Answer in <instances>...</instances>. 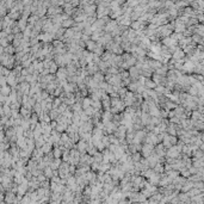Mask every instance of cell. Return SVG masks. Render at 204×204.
<instances>
[{"instance_id": "cell-28", "label": "cell", "mask_w": 204, "mask_h": 204, "mask_svg": "<svg viewBox=\"0 0 204 204\" xmlns=\"http://www.w3.org/2000/svg\"><path fill=\"white\" fill-rule=\"evenodd\" d=\"M92 159H93V162H97V164H100V162H103V155H102V153L97 152L92 157Z\"/></svg>"}, {"instance_id": "cell-33", "label": "cell", "mask_w": 204, "mask_h": 204, "mask_svg": "<svg viewBox=\"0 0 204 204\" xmlns=\"http://www.w3.org/2000/svg\"><path fill=\"white\" fill-rule=\"evenodd\" d=\"M191 154L193 155V160H195V159H203V153H202V150H201V149L193 150Z\"/></svg>"}, {"instance_id": "cell-20", "label": "cell", "mask_w": 204, "mask_h": 204, "mask_svg": "<svg viewBox=\"0 0 204 204\" xmlns=\"http://www.w3.org/2000/svg\"><path fill=\"white\" fill-rule=\"evenodd\" d=\"M91 104H92V99H89V98L85 97L84 99H83V103H81V108H83L84 110H86L88 108H91Z\"/></svg>"}, {"instance_id": "cell-25", "label": "cell", "mask_w": 204, "mask_h": 204, "mask_svg": "<svg viewBox=\"0 0 204 204\" xmlns=\"http://www.w3.org/2000/svg\"><path fill=\"white\" fill-rule=\"evenodd\" d=\"M166 176L171 179V180H174V179L177 178V177H179V172L178 171H174V169H172V171H169V172H166Z\"/></svg>"}, {"instance_id": "cell-15", "label": "cell", "mask_w": 204, "mask_h": 204, "mask_svg": "<svg viewBox=\"0 0 204 204\" xmlns=\"http://www.w3.org/2000/svg\"><path fill=\"white\" fill-rule=\"evenodd\" d=\"M67 124L64 123V122H62V121H59V122H56V128H55V130L58 133H62V131H64V130L67 129Z\"/></svg>"}, {"instance_id": "cell-32", "label": "cell", "mask_w": 204, "mask_h": 204, "mask_svg": "<svg viewBox=\"0 0 204 204\" xmlns=\"http://www.w3.org/2000/svg\"><path fill=\"white\" fill-rule=\"evenodd\" d=\"M60 116V112L58 110H52L50 112H49V117H50V119L55 121V119H58Z\"/></svg>"}, {"instance_id": "cell-16", "label": "cell", "mask_w": 204, "mask_h": 204, "mask_svg": "<svg viewBox=\"0 0 204 204\" xmlns=\"http://www.w3.org/2000/svg\"><path fill=\"white\" fill-rule=\"evenodd\" d=\"M60 165H61V159H53L48 167H50L53 171H56V169H59Z\"/></svg>"}, {"instance_id": "cell-27", "label": "cell", "mask_w": 204, "mask_h": 204, "mask_svg": "<svg viewBox=\"0 0 204 204\" xmlns=\"http://www.w3.org/2000/svg\"><path fill=\"white\" fill-rule=\"evenodd\" d=\"M73 25H74V20L70 19V18L63 20L62 24H61V26H62L63 29H64V28H70V26H73Z\"/></svg>"}, {"instance_id": "cell-19", "label": "cell", "mask_w": 204, "mask_h": 204, "mask_svg": "<svg viewBox=\"0 0 204 204\" xmlns=\"http://www.w3.org/2000/svg\"><path fill=\"white\" fill-rule=\"evenodd\" d=\"M112 113L110 111H105L103 115H102V118H103V124L104 123H108V122H111L112 121Z\"/></svg>"}, {"instance_id": "cell-1", "label": "cell", "mask_w": 204, "mask_h": 204, "mask_svg": "<svg viewBox=\"0 0 204 204\" xmlns=\"http://www.w3.org/2000/svg\"><path fill=\"white\" fill-rule=\"evenodd\" d=\"M125 135H127V128L123 127V125H118L117 129L115 130V137L118 138V141H122L125 138Z\"/></svg>"}, {"instance_id": "cell-29", "label": "cell", "mask_w": 204, "mask_h": 204, "mask_svg": "<svg viewBox=\"0 0 204 204\" xmlns=\"http://www.w3.org/2000/svg\"><path fill=\"white\" fill-rule=\"evenodd\" d=\"M192 167H195V168H202L203 167V159H195L192 161Z\"/></svg>"}, {"instance_id": "cell-24", "label": "cell", "mask_w": 204, "mask_h": 204, "mask_svg": "<svg viewBox=\"0 0 204 204\" xmlns=\"http://www.w3.org/2000/svg\"><path fill=\"white\" fill-rule=\"evenodd\" d=\"M111 165L110 164H106V162H102L99 165V172H103V173H106L110 169Z\"/></svg>"}, {"instance_id": "cell-6", "label": "cell", "mask_w": 204, "mask_h": 204, "mask_svg": "<svg viewBox=\"0 0 204 204\" xmlns=\"http://www.w3.org/2000/svg\"><path fill=\"white\" fill-rule=\"evenodd\" d=\"M56 77H58V79L56 80H66L68 74H67V70L64 67H61V68H58V72H56Z\"/></svg>"}, {"instance_id": "cell-26", "label": "cell", "mask_w": 204, "mask_h": 204, "mask_svg": "<svg viewBox=\"0 0 204 204\" xmlns=\"http://www.w3.org/2000/svg\"><path fill=\"white\" fill-rule=\"evenodd\" d=\"M43 176L48 179V180H49V179H52L53 178V169L50 167H45L44 171H43Z\"/></svg>"}, {"instance_id": "cell-13", "label": "cell", "mask_w": 204, "mask_h": 204, "mask_svg": "<svg viewBox=\"0 0 204 204\" xmlns=\"http://www.w3.org/2000/svg\"><path fill=\"white\" fill-rule=\"evenodd\" d=\"M172 58H173V60H182V59H184L185 58V54H184V52L182 50V49L180 48H178L177 49V50L172 54Z\"/></svg>"}, {"instance_id": "cell-3", "label": "cell", "mask_w": 204, "mask_h": 204, "mask_svg": "<svg viewBox=\"0 0 204 204\" xmlns=\"http://www.w3.org/2000/svg\"><path fill=\"white\" fill-rule=\"evenodd\" d=\"M141 152H142V157H144L146 159L148 158V157H150L152 154L154 153V146L153 144H144V146H142L141 147Z\"/></svg>"}, {"instance_id": "cell-14", "label": "cell", "mask_w": 204, "mask_h": 204, "mask_svg": "<svg viewBox=\"0 0 204 204\" xmlns=\"http://www.w3.org/2000/svg\"><path fill=\"white\" fill-rule=\"evenodd\" d=\"M112 58H113V54L111 53V52H105L103 55H102V61L103 62H106L108 64L111 62V60H112Z\"/></svg>"}, {"instance_id": "cell-30", "label": "cell", "mask_w": 204, "mask_h": 204, "mask_svg": "<svg viewBox=\"0 0 204 204\" xmlns=\"http://www.w3.org/2000/svg\"><path fill=\"white\" fill-rule=\"evenodd\" d=\"M52 154H53V157H54V159H60V158H61V155H62V153H61V150H60V148H59V147H56V146H55V148H54V150L52 152Z\"/></svg>"}, {"instance_id": "cell-23", "label": "cell", "mask_w": 204, "mask_h": 204, "mask_svg": "<svg viewBox=\"0 0 204 204\" xmlns=\"http://www.w3.org/2000/svg\"><path fill=\"white\" fill-rule=\"evenodd\" d=\"M52 143H49V142H45L43 146H42V148H41V150H42V153H45V154H49L52 152Z\"/></svg>"}, {"instance_id": "cell-34", "label": "cell", "mask_w": 204, "mask_h": 204, "mask_svg": "<svg viewBox=\"0 0 204 204\" xmlns=\"http://www.w3.org/2000/svg\"><path fill=\"white\" fill-rule=\"evenodd\" d=\"M86 47H87V49L91 53H93V50H94V48H96V42H93V41H87L86 42Z\"/></svg>"}, {"instance_id": "cell-5", "label": "cell", "mask_w": 204, "mask_h": 204, "mask_svg": "<svg viewBox=\"0 0 204 204\" xmlns=\"http://www.w3.org/2000/svg\"><path fill=\"white\" fill-rule=\"evenodd\" d=\"M154 153H155L159 158L164 159V157H166V148H165L164 146H162V143H161V144H158L157 148H154Z\"/></svg>"}, {"instance_id": "cell-8", "label": "cell", "mask_w": 204, "mask_h": 204, "mask_svg": "<svg viewBox=\"0 0 204 204\" xmlns=\"http://www.w3.org/2000/svg\"><path fill=\"white\" fill-rule=\"evenodd\" d=\"M86 144H87V142L80 138V140L78 141V143H77V150L80 154H85L86 153Z\"/></svg>"}, {"instance_id": "cell-4", "label": "cell", "mask_w": 204, "mask_h": 204, "mask_svg": "<svg viewBox=\"0 0 204 204\" xmlns=\"http://www.w3.org/2000/svg\"><path fill=\"white\" fill-rule=\"evenodd\" d=\"M118 26V24L116 23V20H109V23L105 25V31H106V34H112L115 29Z\"/></svg>"}, {"instance_id": "cell-22", "label": "cell", "mask_w": 204, "mask_h": 204, "mask_svg": "<svg viewBox=\"0 0 204 204\" xmlns=\"http://www.w3.org/2000/svg\"><path fill=\"white\" fill-rule=\"evenodd\" d=\"M154 172H155V173H158V174H164V172H165V169H164V165H162V164H160V162H159V164H157L155 166H154Z\"/></svg>"}, {"instance_id": "cell-37", "label": "cell", "mask_w": 204, "mask_h": 204, "mask_svg": "<svg viewBox=\"0 0 204 204\" xmlns=\"http://www.w3.org/2000/svg\"><path fill=\"white\" fill-rule=\"evenodd\" d=\"M89 204H102V202L99 199H91L89 201Z\"/></svg>"}, {"instance_id": "cell-31", "label": "cell", "mask_w": 204, "mask_h": 204, "mask_svg": "<svg viewBox=\"0 0 204 204\" xmlns=\"http://www.w3.org/2000/svg\"><path fill=\"white\" fill-rule=\"evenodd\" d=\"M144 86L147 87V89H154L157 87V85L153 83L152 80H149V79H146V81H144Z\"/></svg>"}, {"instance_id": "cell-21", "label": "cell", "mask_w": 204, "mask_h": 204, "mask_svg": "<svg viewBox=\"0 0 204 204\" xmlns=\"http://www.w3.org/2000/svg\"><path fill=\"white\" fill-rule=\"evenodd\" d=\"M103 52H104L103 45L99 44V43H96V48H94V50H93V54H94V55H98V56H102V55H103Z\"/></svg>"}, {"instance_id": "cell-12", "label": "cell", "mask_w": 204, "mask_h": 204, "mask_svg": "<svg viewBox=\"0 0 204 204\" xmlns=\"http://www.w3.org/2000/svg\"><path fill=\"white\" fill-rule=\"evenodd\" d=\"M39 38L42 39L43 42H45V43H49V42H53V41H54V38H55V36H54L53 34H49V32H45V34L41 35V36H39Z\"/></svg>"}, {"instance_id": "cell-9", "label": "cell", "mask_w": 204, "mask_h": 204, "mask_svg": "<svg viewBox=\"0 0 204 204\" xmlns=\"http://www.w3.org/2000/svg\"><path fill=\"white\" fill-rule=\"evenodd\" d=\"M169 184H172V180H171V179H169L166 174H161L159 185H160L161 187H166V186H168Z\"/></svg>"}, {"instance_id": "cell-10", "label": "cell", "mask_w": 204, "mask_h": 204, "mask_svg": "<svg viewBox=\"0 0 204 204\" xmlns=\"http://www.w3.org/2000/svg\"><path fill=\"white\" fill-rule=\"evenodd\" d=\"M160 177H161V174H158V173H155L154 172L152 176H150V178L148 179V183L150 184V185H154V186H157V185H159V182H160Z\"/></svg>"}, {"instance_id": "cell-35", "label": "cell", "mask_w": 204, "mask_h": 204, "mask_svg": "<svg viewBox=\"0 0 204 204\" xmlns=\"http://www.w3.org/2000/svg\"><path fill=\"white\" fill-rule=\"evenodd\" d=\"M103 35V32L100 31V32H92V35H91V41H93V42H96V41H98L100 38V36Z\"/></svg>"}, {"instance_id": "cell-2", "label": "cell", "mask_w": 204, "mask_h": 204, "mask_svg": "<svg viewBox=\"0 0 204 204\" xmlns=\"http://www.w3.org/2000/svg\"><path fill=\"white\" fill-rule=\"evenodd\" d=\"M122 100H123V103H124V105H125V106H131V105L135 103V96H134V93L133 92H127L125 93V96L123 97V99H122Z\"/></svg>"}, {"instance_id": "cell-36", "label": "cell", "mask_w": 204, "mask_h": 204, "mask_svg": "<svg viewBox=\"0 0 204 204\" xmlns=\"http://www.w3.org/2000/svg\"><path fill=\"white\" fill-rule=\"evenodd\" d=\"M45 12H47V9H45L44 4H42V6L38 7V9H37V13H38V16H43Z\"/></svg>"}, {"instance_id": "cell-7", "label": "cell", "mask_w": 204, "mask_h": 204, "mask_svg": "<svg viewBox=\"0 0 204 204\" xmlns=\"http://www.w3.org/2000/svg\"><path fill=\"white\" fill-rule=\"evenodd\" d=\"M98 41H99V44L105 45V44H108L109 42H111V41H112V36L110 34H106V32H105V34H103L100 36V38L98 39Z\"/></svg>"}, {"instance_id": "cell-18", "label": "cell", "mask_w": 204, "mask_h": 204, "mask_svg": "<svg viewBox=\"0 0 204 204\" xmlns=\"http://www.w3.org/2000/svg\"><path fill=\"white\" fill-rule=\"evenodd\" d=\"M92 80L94 81V83L97 84V85H99V84H102V83H104V75L102 74V73H96V74H94V77L92 78Z\"/></svg>"}, {"instance_id": "cell-17", "label": "cell", "mask_w": 204, "mask_h": 204, "mask_svg": "<svg viewBox=\"0 0 204 204\" xmlns=\"http://www.w3.org/2000/svg\"><path fill=\"white\" fill-rule=\"evenodd\" d=\"M191 122H203V116H202V113L197 110H195L192 112V119Z\"/></svg>"}, {"instance_id": "cell-11", "label": "cell", "mask_w": 204, "mask_h": 204, "mask_svg": "<svg viewBox=\"0 0 204 204\" xmlns=\"http://www.w3.org/2000/svg\"><path fill=\"white\" fill-rule=\"evenodd\" d=\"M85 68H86V72H87L88 75L89 74H96V73L98 72V66H97V64H94V63H92V62L88 63Z\"/></svg>"}]
</instances>
